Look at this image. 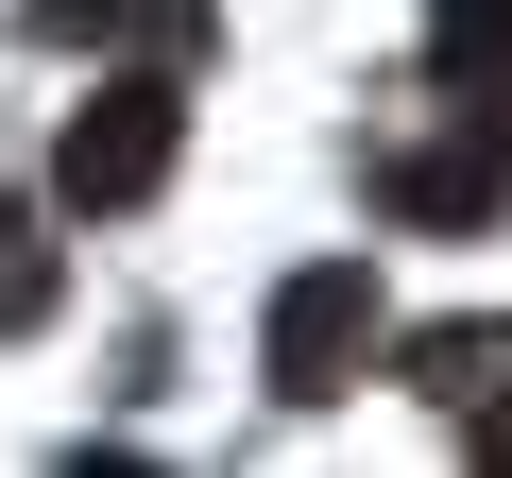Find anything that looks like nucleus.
<instances>
[{
    "label": "nucleus",
    "mask_w": 512,
    "mask_h": 478,
    "mask_svg": "<svg viewBox=\"0 0 512 478\" xmlns=\"http://www.w3.org/2000/svg\"><path fill=\"white\" fill-rule=\"evenodd\" d=\"M171 137H188L171 52H120V69L86 86V120L52 137V205H69V222H137V205L171 188Z\"/></svg>",
    "instance_id": "obj_1"
},
{
    "label": "nucleus",
    "mask_w": 512,
    "mask_h": 478,
    "mask_svg": "<svg viewBox=\"0 0 512 478\" xmlns=\"http://www.w3.org/2000/svg\"><path fill=\"white\" fill-rule=\"evenodd\" d=\"M376 308H393V291H376L359 257H308V274L274 291V325H256V393H274V410H325V393H359V376H376V342H393Z\"/></svg>",
    "instance_id": "obj_2"
},
{
    "label": "nucleus",
    "mask_w": 512,
    "mask_h": 478,
    "mask_svg": "<svg viewBox=\"0 0 512 478\" xmlns=\"http://www.w3.org/2000/svg\"><path fill=\"white\" fill-rule=\"evenodd\" d=\"M359 188H376L393 222H427V239H478V222L512 205V137H495V120H461V137H427V154H376Z\"/></svg>",
    "instance_id": "obj_3"
},
{
    "label": "nucleus",
    "mask_w": 512,
    "mask_h": 478,
    "mask_svg": "<svg viewBox=\"0 0 512 478\" xmlns=\"http://www.w3.org/2000/svg\"><path fill=\"white\" fill-rule=\"evenodd\" d=\"M427 86L512 137V0H427Z\"/></svg>",
    "instance_id": "obj_4"
},
{
    "label": "nucleus",
    "mask_w": 512,
    "mask_h": 478,
    "mask_svg": "<svg viewBox=\"0 0 512 478\" xmlns=\"http://www.w3.org/2000/svg\"><path fill=\"white\" fill-rule=\"evenodd\" d=\"M376 359H393L427 410H461V427L512 410V325H410V342H376Z\"/></svg>",
    "instance_id": "obj_5"
},
{
    "label": "nucleus",
    "mask_w": 512,
    "mask_h": 478,
    "mask_svg": "<svg viewBox=\"0 0 512 478\" xmlns=\"http://www.w3.org/2000/svg\"><path fill=\"white\" fill-rule=\"evenodd\" d=\"M18 35L35 52H188L205 0H18Z\"/></svg>",
    "instance_id": "obj_6"
},
{
    "label": "nucleus",
    "mask_w": 512,
    "mask_h": 478,
    "mask_svg": "<svg viewBox=\"0 0 512 478\" xmlns=\"http://www.w3.org/2000/svg\"><path fill=\"white\" fill-rule=\"evenodd\" d=\"M18 325H52V239L0 205V342H18Z\"/></svg>",
    "instance_id": "obj_7"
},
{
    "label": "nucleus",
    "mask_w": 512,
    "mask_h": 478,
    "mask_svg": "<svg viewBox=\"0 0 512 478\" xmlns=\"http://www.w3.org/2000/svg\"><path fill=\"white\" fill-rule=\"evenodd\" d=\"M461 444H478V461H495V478H512V410H478V427H461Z\"/></svg>",
    "instance_id": "obj_8"
}]
</instances>
